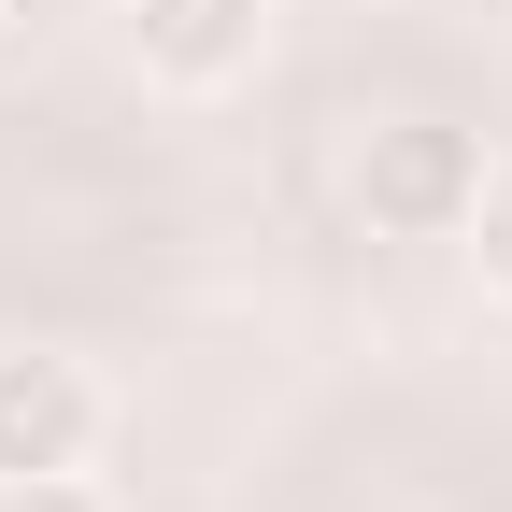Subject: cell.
I'll return each instance as SVG.
<instances>
[{"label": "cell", "mask_w": 512, "mask_h": 512, "mask_svg": "<svg viewBox=\"0 0 512 512\" xmlns=\"http://www.w3.org/2000/svg\"><path fill=\"white\" fill-rule=\"evenodd\" d=\"M470 271H484V299H512V157H484V200H470Z\"/></svg>", "instance_id": "277c9868"}, {"label": "cell", "mask_w": 512, "mask_h": 512, "mask_svg": "<svg viewBox=\"0 0 512 512\" xmlns=\"http://www.w3.org/2000/svg\"><path fill=\"white\" fill-rule=\"evenodd\" d=\"M100 370L86 356H57V342H0V484H29V470H86L100 456Z\"/></svg>", "instance_id": "7a4b0ae2"}, {"label": "cell", "mask_w": 512, "mask_h": 512, "mask_svg": "<svg viewBox=\"0 0 512 512\" xmlns=\"http://www.w3.org/2000/svg\"><path fill=\"white\" fill-rule=\"evenodd\" d=\"M0 512H114L86 470H29V484H0Z\"/></svg>", "instance_id": "5b68a950"}, {"label": "cell", "mask_w": 512, "mask_h": 512, "mask_svg": "<svg viewBox=\"0 0 512 512\" xmlns=\"http://www.w3.org/2000/svg\"><path fill=\"white\" fill-rule=\"evenodd\" d=\"M484 200V128L456 114H370V143H356V214L384 242H456Z\"/></svg>", "instance_id": "6da1fadb"}, {"label": "cell", "mask_w": 512, "mask_h": 512, "mask_svg": "<svg viewBox=\"0 0 512 512\" xmlns=\"http://www.w3.org/2000/svg\"><path fill=\"white\" fill-rule=\"evenodd\" d=\"M128 57H143L157 86L214 100V86H242L256 57H271V0H128Z\"/></svg>", "instance_id": "3957f363"}]
</instances>
